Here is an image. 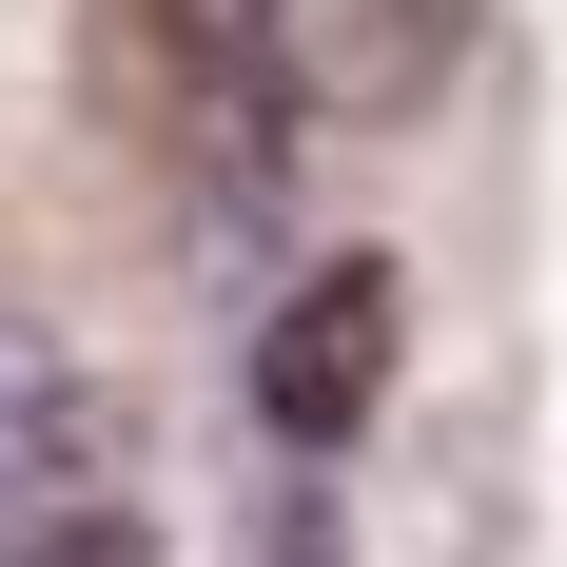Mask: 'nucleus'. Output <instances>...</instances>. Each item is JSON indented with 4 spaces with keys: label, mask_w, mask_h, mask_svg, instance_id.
I'll use <instances>...</instances> for the list:
<instances>
[{
    "label": "nucleus",
    "mask_w": 567,
    "mask_h": 567,
    "mask_svg": "<svg viewBox=\"0 0 567 567\" xmlns=\"http://www.w3.org/2000/svg\"><path fill=\"white\" fill-rule=\"evenodd\" d=\"M392 352H411V275L392 255H313V275L255 313V431H275V451H352L372 392H392Z\"/></svg>",
    "instance_id": "f257e3e1"
},
{
    "label": "nucleus",
    "mask_w": 567,
    "mask_h": 567,
    "mask_svg": "<svg viewBox=\"0 0 567 567\" xmlns=\"http://www.w3.org/2000/svg\"><path fill=\"white\" fill-rule=\"evenodd\" d=\"M79 489H99V411H79V372L0 313V548L79 528Z\"/></svg>",
    "instance_id": "f03ea898"
},
{
    "label": "nucleus",
    "mask_w": 567,
    "mask_h": 567,
    "mask_svg": "<svg viewBox=\"0 0 567 567\" xmlns=\"http://www.w3.org/2000/svg\"><path fill=\"white\" fill-rule=\"evenodd\" d=\"M20 567H117V528H40V548H20Z\"/></svg>",
    "instance_id": "7ed1b4c3"
}]
</instances>
